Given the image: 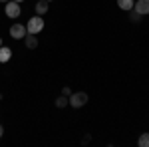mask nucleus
<instances>
[{
	"instance_id": "1",
	"label": "nucleus",
	"mask_w": 149,
	"mask_h": 147,
	"mask_svg": "<svg viewBox=\"0 0 149 147\" xmlns=\"http://www.w3.org/2000/svg\"><path fill=\"white\" fill-rule=\"evenodd\" d=\"M68 102L72 107H76V109H80V107H84L86 103H88V93L86 91H72L68 98Z\"/></svg>"
},
{
	"instance_id": "2",
	"label": "nucleus",
	"mask_w": 149,
	"mask_h": 147,
	"mask_svg": "<svg viewBox=\"0 0 149 147\" xmlns=\"http://www.w3.org/2000/svg\"><path fill=\"white\" fill-rule=\"evenodd\" d=\"M26 30H28V34H40L42 30H44V20H42V16H32L28 24H26Z\"/></svg>"
},
{
	"instance_id": "3",
	"label": "nucleus",
	"mask_w": 149,
	"mask_h": 147,
	"mask_svg": "<svg viewBox=\"0 0 149 147\" xmlns=\"http://www.w3.org/2000/svg\"><path fill=\"white\" fill-rule=\"evenodd\" d=\"M28 34V30H26V26L24 24H12L10 26V36L14 38V40H24V36Z\"/></svg>"
},
{
	"instance_id": "4",
	"label": "nucleus",
	"mask_w": 149,
	"mask_h": 147,
	"mask_svg": "<svg viewBox=\"0 0 149 147\" xmlns=\"http://www.w3.org/2000/svg\"><path fill=\"white\" fill-rule=\"evenodd\" d=\"M4 10H6V16H8V18H18L20 12H22V10H20V4L14 2V0H8V2H6Z\"/></svg>"
},
{
	"instance_id": "5",
	"label": "nucleus",
	"mask_w": 149,
	"mask_h": 147,
	"mask_svg": "<svg viewBox=\"0 0 149 147\" xmlns=\"http://www.w3.org/2000/svg\"><path fill=\"white\" fill-rule=\"evenodd\" d=\"M133 10L137 12V14H141V16L149 14V0H137L133 4Z\"/></svg>"
},
{
	"instance_id": "6",
	"label": "nucleus",
	"mask_w": 149,
	"mask_h": 147,
	"mask_svg": "<svg viewBox=\"0 0 149 147\" xmlns=\"http://www.w3.org/2000/svg\"><path fill=\"white\" fill-rule=\"evenodd\" d=\"M24 44H26L28 50L38 48V38H36V34H26V36H24Z\"/></svg>"
},
{
	"instance_id": "7",
	"label": "nucleus",
	"mask_w": 149,
	"mask_h": 147,
	"mask_svg": "<svg viewBox=\"0 0 149 147\" xmlns=\"http://www.w3.org/2000/svg\"><path fill=\"white\" fill-rule=\"evenodd\" d=\"M12 58V50L8 46H0V64H6Z\"/></svg>"
},
{
	"instance_id": "8",
	"label": "nucleus",
	"mask_w": 149,
	"mask_h": 147,
	"mask_svg": "<svg viewBox=\"0 0 149 147\" xmlns=\"http://www.w3.org/2000/svg\"><path fill=\"white\" fill-rule=\"evenodd\" d=\"M34 10H36V14H38V16L46 14V12H48V2H46V0H38V2L34 4Z\"/></svg>"
},
{
	"instance_id": "9",
	"label": "nucleus",
	"mask_w": 149,
	"mask_h": 147,
	"mask_svg": "<svg viewBox=\"0 0 149 147\" xmlns=\"http://www.w3.org/2000/svg\"><path fill=\"white\" fill-rule=\"evenodd\" d=\"M133 4H135V0H117V6H119L123 12L133 10Z\"/></svg>"
},
{
	"instance_id": "10",
	"label": "nucleus",
	"mask_w": 149,
	"mask_h": 147,
	"mask_svg": "<svg viewBox=\"0 0 149 147\" xmlns=\"http://www.w3.org/2000/svg\"><path fill=\"white\" fill-rule=\"evenodd\" d=\"M137 145L139 147H149V133H141V135H139Z\"/></svg>"
},
{
	"instance_id": "11",
	"label": "nucleus",
	"mask_w": 149,
	"mask_h": 147,
	"mask_svg": "<svg viewBox=\"0 0 149 147\" xmlns=\"http://www.w3.org/2000/svg\"><path fill=\"white\" fill-rule=\"evenodd\" d=\"M141 18H143L141 14H137L135 10H129V20H131L133 24H139V22H141Z\"/></svg>"
},
{
	"instance_id": "12",
	"label": "nucleus",
	"mask_w": 149,
	"mask_h": 147,
	"mask_svg": "<svg viewBox=\"0 0 149 147\" xmlns=\"http://www.w3.org/2000/svg\"><path fill=\"white\" fill-rule=\"evenodd\" d=\"M66 105H70L68 95H60V98L56 100V107H66Z\"/></svg>"
},
{
	"instance_id": "13",
	"label": "nucleus",
	"mask_w": 149,
	"mask_h": 147,
	"mask_svg": "<svg viewBox=\"0 0 149 147\" xmlns=\"http://www.w3.org/2000/svg\"><path fill=\"white\" fill-rule=\"evenodd\" d=\"M70 93H72V88H70V86H64V88H62V95H68L70 98Z\"/></svg>"
},
{
	"instance_id": "14",
	"label": "nucleus",
	"mask_w": 149,
	"mask_h": 147,
	"mask_svg": "<svg viewBox=\"0 0 149 147\" xmlns=\"http://www.w3.org/2000/svg\"><path fill=\"white\" fill-rule=\"evenodd\" d=\"M81 143H90V135H88V133L84 135V139H81Z\"/></svg>"
},
{
	"instance_id": "15",
	"label": "nucleus",
	"mask_w": 149,
	"mask_h": 147,
	"mask_svg": "<svg viewBox=\"0 0 149 147\" xmlns=\"http://www.w3.org/2000/svg\"><path fill=\"white\" fill-rule=\"evenodd\" d=\"M4 135V127H2V125H0V137Z\"/></svg>"
},
{
	"instance_id": "16",
	"label": "nucleus",
	"mask_w": 149,
	"mask_h": 147,
	"mask_svg": "<svg viewBox=\"0 0 149 147\" xmlns=\"http://www.w3.org/2000/svg\"><path fill=\"white\" fill-rule=\"evenodd\" d=\"M14 2H18V4H22V2H24V0H14Z\"/></svg>"
},
{
	"instance_id": "17",
	"label": "nucleus",
	"mask_w": 149,
	"mask_h": 147,
	"mask_svg": "<svg viewBox=\"0 0 149 147\" xmlns=\"http://www.w3.org/2000/svg\"><path fill=\"white\" fill-rule=\"evenodd\" d=\"M0 2H2V4H6V2H8V0H0Z\"/></svg>"
},
{
	"instance_id": "18",
	"label": "nucleus",
	"mask_w": 149,
	"mask_h": 147,
	"mask_svg": "<svg viewBox=\"0 0 149 147\" xmlns=\"http://www.w3.org/2000/svg\"><path fill=\"white\" fill-rule=\"evenodd\" d=\"M0 46H2V38H0Z\"/></svg>"
},
{
	"instance_id": "19",
	"label": "nucleus",
	"mask_w": 149,
	"mask_h": 147,
	"mask_svg": "<svg viewBox=\"0 0 149 147\" xmlns=\"http://www.w3.org/2000/svg\"><path fill=\"white\" fill-rule=\"evenodd\" d=\"M46 2H52V0H46Z\"/></svg>"
}]
</instances>
